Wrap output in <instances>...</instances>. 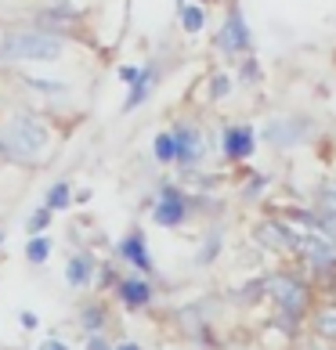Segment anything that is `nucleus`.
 Listing matches in <instances>:
<instances>
[{"mask_svg": "<svg viewBox=\"0 0 336 350\" xmlns=\"http://www.w3.org/2000/svg\"><path fill=\"white\" fill-rule=\"evenodd\" d=\"M253 126H228L224 131V155H231V159H246V155L253 152Z\"/></svg>", "mask_w": 336, "mask_h": 350, "instance_id": "obj_9", "label": "nucleus"}, {"mask_svg": "<svg viewBox=\"0 0 336 350\" xmlns=\"http://www.w3.org/2000/svg\"><path fill=\"white\" fill-rule=\"evenodd\" d=\"M18 321H22V329H36V325H40L33 310H22V314H18Z\"/></svg>", "mask_w": 336, "mask_h": 350, "instance_id": "obj_24", "label": "nucleus"}, {"mask_svg": "<svg viewBox=\"0 0 336 350\" xmlns=\"http://www.w3.org/2000/svg\"><path fill=\"white\" fill-rule=\"evenodd\" d=\"M170 134H174V148H177L174 163L196 166V163L203 159V137H199V131H196V126H185V123H181L177 131H170Z\"/></svg>", "mask_w": 336, "mask_h": 350, "instance_id": "obj_6", "label": "nucleus"}, {"mask_svg": "<svg viewBox=\"0 0 336 350\" xmlns=\"http://www.w3.org/2000/svg\"><path fill=\"white\" fill-rule=\"evenodd\" d=\"M116 293H120V304L127 310H141L152 300V285L145 278H123L120 285H116Z\"/></svg>", "mask_w": 336, "mask_h": 350, "instance_id": "obj_7", "label": "nucleus"}, {"mask_svg": "<svg viewBox=\"0 0 336 350\" xmlns=\"http://www.w3.org/2000/svg\"><path fill=\"white\" fill-rule=\"evenodd\" d=\"M217 47L228 51V55H239V51H246L250 47V25L246 18H242V11L239 8H231L228 11V18L221 25V33H217Z\"/></svg>", "mask_w": 336, "mask_h": 350, "instance_id": "obj_4", "label": "nucleus"}, {"mask_svg": "<svg viewBox=\"0 0 336 350\" xmlns=\"http://www.w3.org/2000/svg\"><path fill=\"white\" fill-rule=\"evenodd\" d=\"M87 350H112V343L105 336H87Z\"/></svg>", "mask_w": 336, "mask_h": 350, "instance_id": "obj_23", "label": "nucleus"}, {"mask_svg": "<svg viewBox=\"0 0 336 350\" xmlns=\"http://www.w3.org/2000/svg\"><path fill=\"white\" fill-rule=\"evenodd\" d=\"M264 289H268L271 300L279 304L286 329H293V321L307 310V285H304L300 278H293V275H271V278L264 282Z\"/></svg>", "mask_w": 336, "mask_h": 350, "instance_id": "obj_3", "label": "nucleus"}, {"mask_svg": "<svg viewBox=\"0 0 336 350\" xmlns=\"http://www.w3.org/2000/svg\"><path fill=\"white\" fill-rule=\"evenodd\" d=\"M228 90H231V80H228V76H214V83H210V94H214V98H224Z\"/></svg>", "mask_w": 336, "mask_h": 350, "instance_id": "obj_21", "label": "nucleus"}, {"mask_svg": "<svg viewBox=\"0 0 336 350\" xmlns=\"http://www.w3.org/2000/svg\"><path fill=\"white\" fill-rule=\"evenodd\" d=\"M112 350H141V347H138V343H116Z\"/></svg>", "mask_w": 336, "mask_h": 350, "instance_id": "obj_28", "label": "nucleus"}, {"mask_svg": "<svg viewBox=\"0 0 336 350\" xmlns=\"http://www.w3.org/2000/svg\"><path fill=\"white\" fill-rule=\"evenodd\" d=\"M90 278H94V260H90L87 253H76L73 260L66 264V282L80 289V285H87Z\"/></svg>", "mask_w": 336, "mask_h": 350, "instance_id": "obj_11", "label": "nucleus"}, {"mask_svg": "<svg viewBox=\"0 0 336 350\" xmlns=\"http://www.w3.org/2000/svg\"><path fill=\"white\" fill-rule=\"evenodd\" d=\"M217 245H221V242H217V235H210V242H206V250H203V256H199V260H210V256L217 253Z\"/></svg>", "mask_w": 336, "mask_h": 350, "instance_id": "obj_25", "label": "nucleus"}, {"mask_svg": "<svg viewBox=\"0 0 336 350\" xmlns=\"http://www.w3.org/2000/svg\"><path fill=\"white\" fill-rule=\"evenodd\" d=\"M315 332L322 336V340L336 343V304H326L315 310Z\"/></svg>", "mask_w": 336, "mask_h": 350, "instance_id": "obj_13", "label": "nucleus"}, {"mask_svg": "<svg viewBox=\"0 0 336 350\" xmlns=\"http://www.w3.org/2000/svg\"><path fill=\"white\" fill-rule=\"evenodd\" d=\"M62 55V36L51 29H18L8 33L0 44V58L4 62H18V58H36V62H51Z\"/></svg>", "mask_w": 336, "mask_h": 350, "instance_id": "obj_2", "label": "nucleus"}, {"mask_svg": "<svg viewBox=\"0 0 336 350\" xmlns=\"http://www.w3.org/2000/svg\"><path fill=\"white\" fill-rule=\"evenodd\" d=\"M185 196H181L177 188H170V185H163V191H159V202H156V210H152V217H156V224H163V228H177L181 220H185Z\"/></svg>", "mask_w": 336, "mask_h": 350, "instance_id": "obj_5", "label": "nucleus"}, {"mask_svg": "<svg viewBox=\"0 0 336 350\" xmlns=\"http://www.w3.org/2000/svg\"><path fill=\"white\" fill-rule=\"evenodd\" d=\"M80 325L87 336H101V329H105V307L101 304H87L80 310Z\"/></svg>", "mask_w": 336, "mask_h": 350, "instance_id": "obj_14", "label": "nucleus"}, {"mask_svg": "<svg viewBox=\"0 0 336 350\" xmlns=\"http://www.w3.org/2000/svg\"><path fill=\"white\" fill-rule=\"evenodd\" d=\"M268 141H275V145H293V141H300L307 134V123H296V120H275L268 123Z\"/></svg>", "mask_w": 336, "mask_h": 350, "instance_id": "obj_10", "label": "nucleus"}, {"mask_svg": "<svg viewBox=\"0 0 336 350\" xmlns=\"http://www.w3.org/2000/svg\"><path fill=\"white\" fill-rule=\"evenodd\" d=\"M181 25H185V33H199L203 29V8L185 4L181 8Z\"/></svg>", "mask_w": 336, "mask_h": 350, "instance_id": "obj_19", "label": "nucleus"}, {"mask_svg": "<svg viewBox=\"0 0 336 350\" xmlns=\"http://www.w3.org/2000/svg\"><path fill=\"white\" fill-rule=\"evenodd\" d=\"M120 80L134 87V83L141 80V69H134V66H120Z\"/></svg>", "mask_w": 336, "mask_h": 350, "instance_id": "obj_22", "label": "nucleus"}, {"mask_svg": "<svg viewBox=\"0 0 336 350\" xmlns=\"http://www.w3.org/2000/svg\"><path fill=\"white\" fill-rule=\"evenodd\" d=\"M44 206H47L51 213H55V210H66V206H69V180H58V185L47 191V202H44Z\"/></svg>", "mask_w": 336, "mask_h": 350, "instance_id": "obj_17", "label": "nucleus"}, {"mask_svg": "<svg viewBox=\"0 0 336 350\" xmlns=\"http://www.w3.org/2000/svg\"><path fill=\"white\" fill-rule=\"evenodd\" d=\"M36 90H62V83H51V80H29Z\"/></svg>", "mask_w": 336, "mask_h": 350, "instance_id": "obj_27", "label": "nucleus"}, {"mask_svg": "<svg viewBox=\"0 0 336 350\" xmlns=\"http://www.w3.org/2000/svg\"><path fill=\"white\" fill-rule=\"evenodd\" d=\"M152 76H156V69H141V80L131 87V94H127V101H123V112H134L138 105H141V101H145L148 98V90H152Z\"/></svg>", "mask_w": 336, "mask_h": 350, "instance_id": "obj_12", "label": "nucleus"}, {"mask_svg": "<svg viewBox=\"0 0 336 350\" xmlns=\"http://www.w3.org/2000/svg\"><path fill=\"white\" fill-rule=\"evenodd\" d=\"M120 256H123L131 267H138V271H152L148 250H145V235H141V231H131V235L120 242Z\"/></svg>", "mask_w": 336, "mask_h": 350, "instance_id": "obj_8", "label": "nucleus"}, {"mask_svg": "<svg viewBox=\"0 0 336 350\" xmlns=\"http://www.w3.org/2000/svg\"><path fill=\"white\" fill-rule=\"evenodd\" d=\"M51 256V239L47 235H33L29 242H25V260L29 264H44Z\"/></svg>", "mask_w": 336, "mask_h": 350, "instance_id": "obj_16", "label": "nucleus"}, {"mask_svg": "<svg viewBox=\"0 0 336 350\" xmlns=\"http://www.w3.org/2000/svg\"><path fill=\"white\" fill-rule=\"evenodd\" d=\"M36 350H69V343H62V340H44Z\"/></svg>", "mask_w": 336, "mask_h": 350, "instance_id": "obj_26", "label": "nucleus"}, {"mask_svg": "<svg viewBox=\"0 0 336 350\" xmlns=\"http://www.w3.org/2000/svg\"><path fill=\"white\" fill-rule=\"evenodd\" d=\"M47 224H51V210H47V206H40V210L29 217V224H25V228H29V235H44Z\"/></svg>", "mask_w": 336, "mask_h": 350, "instance_id": "obj_20", "label": "nucleus"}, {"mask_svg": "<svg viewBox=\"0 0 336 350\" xmlns=\"http://www.w3.org/2000/svg\"><path fill=\"white\" fill-rule=\"evenodd\" d=\"M47 148V126L33 116H11V120L0 123V152L15 163H36L40 152Z\"/></svg>", "mask_w": 336, "mask_h": 350, "instance_id": "obj_1", "label": "nucleus"}, {"mask_svg": "<svg viewBox=\"0 0 336 350\" xmlns=\"http://www.w3.org/2000/svg\"><path fill=\"white\" fill-rule=\"evenodd\" d=\"M152 152H156V159H159V163H174V155H177V148H174V134H156V145H152Z\"/></svg>", "mask_w": 336, "mask_h": 350, "instance_id": "obj_18", "label": "nucleus"}, {"mask_svg": "<svg viewBox=\"0 0 336 350\" xmlns=\"http://www.w3.org/2000/svg\"><path fill=\"white\" fill-rule=\"evenodd\" d=\"M257 235H261L268 245H275V250H289V245H293V235H289L286 224H261V228H257Z\"/></svg>", "mask_w": 336, "mask_h": 350, "instance_id": "obj_15", "label": "nucleus"}, {"mask_svg": "<svg viewBox=\"0 0 336 350\" xmlns=\"http://www.w3.org/2000/svg\"><path fill=\"white\" fill-rule=\"evenodd\" d=\"M62 8H66V0H62Z\"/></svg>", "mask_w": 336, "mask_h": 350, "instance_id": "obj_29", "label": "nucleus"}]
</instances>
